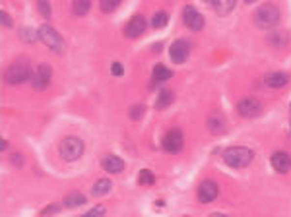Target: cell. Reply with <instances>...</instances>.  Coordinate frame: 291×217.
I'll use <instances>...</instances> for the list:
<instances>
[{"instance_id":"1","label":"cell","mask_w":291,"mask_h":217,"mask_svg":"<svg viewBox=\"0 0 291 217\" xmlns=\"http://www.w3.org/2000/svg\"><path fill=\"white\" fill-rule=\"evenodd\" d=\"M252 20H254V25L260 29H274L280 22V10L274 4H262L254 12Z\"/></svg>"},{"instance_id":"2","label":"cell","mask_w":291,"mask_h":217,"mask_svg":"<svg viewBox=\"0 0 291 217\" xmlns=\"http://www.w3.org/2000/svg\"><path fill=\"white\" fill-rule=\"evenodd\" d=\"M254 159V153L250 148H242V146H235V148H229L223 152V161L227 163L229 167H235V169H242V167H248Z\"/></svg>"},{"instance_id":"3","label":"cell","mask_w":291,"mask_h":217,"mask_svg":"<svg viewBox=\"0 0 291 217\" xmlns=\"http://www.w3.org/2000/svg\"><path fill=\"white\" fill-rule=\"evenodd\" d=\"M37 33H39V39L43 41V45L50 49L52 53L56 54H62L64 53V49H66V45H64V39H62V35L54 29V27H50V25H41L39 29H37Z\"/></svg>"},{"instance_id":"4","label":"cell","mask_w":291,"mask_h":217,"mask_svg":"<svg viewBox=\"0 0 291 217\" xmlns=\"http://www.w3.org/2000/svg\"><path fill=\"white\" fill-rule=\"evenodd\" d=\"M58 152H60L64 161H78L84 155V142L76 136H68L60 142Z\"/></svg>"},{"instance_id":"5","label":"cell","mask_w":291,"mask_h":217,"mask_svg":"<svg viewBox=\"0 0 291 217\" xmlns=\"http://www.w3.org/2000/svg\"><path fill=\"white\" fill-rule=\"evenodd\" d=\"M33 74H31V66H29V62H25V60H18V62H14L8 70H6V82L10 84V86H18V84H24L25 80H29Z\"/></svg>"},{"instance_id":"6","label":"cell","mask_w":291,"mask_h":217,"mask_svg":"<svg viewBox=\"0 0 291 217\" xmlns=\"http://www.w3.org/2000/svg\"><path fill=\"white\" fill-rule=\"evenodd\" d=\"M189 54H191V43H189L187 39H177V41L171 43V47H169V56H171V60H173L175 64L187 62Z\"/></svg>"},{"instance_id":"7","label":"cell","mask_w":291,"mask_h":217,"mask_svg":"<svg viewBox=\"0 0 291 217\" xmlns=\"http://www.w3.org/2000/svg\"><path fill=\"white\" fill-rule=\"evenodd\" d=\"M260 110H262V105L256 97H244L237 103V112L242 118H254L260 114Z\"/></svg>"},{"instance_id":"8","label":"cell","mask_w":291,"mask_h":217,"mask_svg":"<svg viewBox=\"0 0 291 217\" xmlns=\"http://www.w3.org/2000/svg\"><path fill=\"white\" fill-rule=\"evenodd\" d=\"M50 76H52V70L48 64H39L35 70H33V76H31V86L35 89H45L48 84H50Z\"/></svg>"},{"instance_id":"9","label":"cell","mask_w":291,"mask_h":217,"mask_svg":"<svg viewBox=\"0 0 291 217\" xmlns=\"http://www.w3.org/2000/svg\"><path fill=\"white\" fill-rule=\"evenodd\" d=\"M183 144H185V140H183V134H181V130H169L165 136H163V150L167 152V153H179L181 150H183Z\"/></svg>"},{"instance_id":"10","label":"cell","mask_w":291,"mask_h":217,"mask_svg":"<svg viewBox=\"0 0 291 217\" xmlns=\"http://www.w3.org/2000/svg\"><path fill=\"white\" fill-rule=\"evenodd\" d=\"M183 22L193 31H200L204 27V16L194 6H185V10H183Z\"/></svg>"},{"instance_id":"11","label":"cell","mask_w":291,"mask_h":217,"mask_svg":"<svg viewBox=\"0 0 291 217\" xmlns=\"http://www.w3.org/2000/svg\"><path fill=\"white\" fill-rule=\"evenodd\" d=\"M218 194H219V188H218V184L214 180H202L200 182V186H198V200L202 204L214 202L218 198Z\"/></svg>"},{"instance_id":"12","label":"cell","mask_w":291,"mask_h":217,"mask_svg":"<svg viewBox=\"0 0 291 217\" xmlns=\"http://www.w3.org/2000/svg\"><path fill=\"white\" fill-rule=\"evenodd\" d=\"M146 31V20L144 16H134L126 25H124V35L128 37V39H136V37H140L142 33Z\"/></svg>"},{"instance_id":"13","label":"cell","mask_w":291,"mask_h":217,"mask_svg":"<svg viewBox=\"0 0 291 217\" xmlns=\"http://www.w3.org/2000/svg\"><path fill=\"white\" fill-rule=\"evenodd\" d=\"M288 82H290V74H286V72H268L264 76V84L270 89H280V87L288 86Z\"/></svg>"},{"instance_id":"14","label":"cell","mask_w":291,"mask_h":217,"mask_svg":"<svg viewBox=\"0 0 291 217\" xmlns=\"http://www.w3.org/2000/svg\"><path fill=\"white\" fill-rule=\"evenodd\" d=\"M101 167H103L107 173L119 174V173L124 171V161H122L121 157L113 155V153H107V155H103V159H101Z\"/></svg>"},{"instance_id":"15","label":"cell","mask_w":291,"mask_h":217,"mask_svg":"<svg viewBox=\"0 0 291 217\" xmlns=\"http://www.w3.org/2000/svg\"><path fill=\"white\" fill-rule=\"evenodd\" d=\"M208 130L212 132V134H223L225 132V126H227V122H225V116L221 114V112H212L210 116H208Z\"/></svg>"},{"instance_id":"16","label":"cell","mask_w":291,"mask_h":217,"mask_svg":"<svg viewBox=\"0 0 291 217\" xmlns=\"http://www.w3.org/2000/svg\"><path fill=\"white\" fill-rule=\"evenodd\" d=\"M270 163H272V167H274L278 173H282V174H286L291 169V157L286 152H276V153L272 155Z\"/></svg>"},{"instance_id":"17","label":"cell","mask_w":291,"mask_h":217,"mask_svg":"<svg viewBox=\"0 0 291 217\" xmlns=\"http://www.w3.org/2000/svg\"><path fill=\"white\" fill-rule=\"evenodd\" d=\"M171 76H173V72H171L167 66H163V64H155V68H153V86H155V84H163V82H167Z\"/></svg>"},{"instance_id":"18","label":"cell","mask_w":291,"mask_h":217,"mask_svg":"<svg viewBox=\"0 0 291 217\" xmlns=\"http://www.w3.org/2000/svg\"><path fill=\"white\" fill-rule=\"evenodd\" d=\"M66 208H78V206H84L86 204V196L80 194V192H68L64 196V202H62Z\"/></svg>"},{"instance_id":"19","label":"cell","mask_w":291,"mask_h":217,"mask_svg":"<svg viewBox=\"0 0 291 217\" xmlns=\"http://www.w3.org/2000/svg\"><path fill=\"white\" fill-rule=\"evenodd\" d=\"M111 186H113V182L109 178H99L94 184V188H92V194L94 196H105V194L111 192Z\"/></svg>"},{"instance_id":"20","label":"cell","mask_w":291,"mask_h":217,"mask_svg":"<svg viewBox=\"0 0 291 217\" xmlns=\"http://www.w3.org/2000/svg\"><path fill=\"white\" fill-rule=\"evenodd\" d=\"M212 6L219 16H225L235 8V0H214Z\"/></svg>"},{"instance_id":"21","label":"cell","mask_w":291,"mask_h":217,"mask_svg":"<svg viewBox=\"0 0 291 217\" xmlns=\"http://www.w3.org/2000/svg\"><path fill=\"white\" fill-rule=\"evenodd\" d=\"M92 8V2L90 0H76L72 2V14L74 16H86Z\"/></svg>"},{"instance_id":"22","label":"cell","mask_w":291,"mask_h":217,"mask_svg":"<svg viewBox=\"0 0 291 217\" xmlns=\"http://www.w3.org/2000/svg\"><path fill=\"white\" fill-rule=\"evenodd\" d=\"M288 33L286 31H274V33H270V37H268V43L270 45H274V47H286V43H288Z\"/></svg>"},{"instance_id":"23","label":"cell","mask_w":291,"mask_h":217,"mask_svg":"<svg viewBox=\"0 0 291 217\" xmlns=\"http://www.w3.org/2000/svg\"><path fill=\"white\" fill-rule=\"evenodd\" d=\"M171 103H173V93H171V91H167V89L159 91L157 101H155V108H165V107H169Z\"/></svg>"},{"instance_id":"24","label":"cell","mask_w":291,"mask_h":217,"mask_svg":"<svg viewBox=\"0 0 291 217\" xmlns=\"http://www.w3.org/2000/svg\"><path fill=\"white\" fill-rule=\"evenodd\" d=\"M167 22H169V14H167V12H157V14L151 18V27L161 29V27L167 25Z\"/></svg>"},{"instance_id":"25","label":"cell","mask_w":291,"mask_h":217,"mask_svg":"<svg viewBox=\"0 0 291 217\" xmlns=\"http://www.w3.org/2000/svg\"><path fill=\"white\" fill-rule=\"evenodd\" d=\"M20 39L24 43H35L39 39V33H35L31 27H24V29H20Z\"/></svg>"},{"instance_id":"26","label":"cell","mask_w":291,"mask_h":217,"mask_svg":"<svg viewBox=\"0 0 291 217\" xmlns=\"http://www.w3.org/2000/svg\"><path fill=\"white\" fill-rule=\"evenodd\" d=\"M153 180H155V176H153V173L149 171V169H142L140 171V178H138V182L140 184H153Z\"/></svg>"},{"instance_id":"27","label":"cell","mask_w":291,"mask_h":217,"mask_svg":"<svg viewBox=\"0 0 291 217\" xmlns=\"http://www.w3.org/2000/svg\"><path fill=\"white\" fill-rule=\"evenodd\" d=\"M121 6V0H103L101 2V10L103 12H113V10H117Z\"/></svg>"},{"instance_id":"28","label":"cell","mask_w":291,"mask_h":217,"mask_svg":"<svg viewBox=\"0 0 291 217\" xmlns=\"http://www.w3.org/2000/svg\"><path fill=\"white\" fill-rule=\"evenodd\" d=\"M142 114H144V105H134L130 108V118L138 120V118H142Z\"/></svg>"},{"instance_id":"29","label":"cell","mask_w":291,"mask_h":217,"mask_svg":"<svg viewBox=\"0 0 291 217\" xmlns=\"http://www.w3.org/2000/svg\"><path fill=\"white\" fill-rule=\"evenodd\" d=\"M103 214H105V208H103V206H97V208L90 210L88 214H84V216H80V217H101Z\"/></svg>"},{"instance_id":"30","label":"cell","mask_w":291,"mask_h":217,"mask_svg":"<svg viewBox=\"0 0 291 217\" xmlns=\"http://www.w3.org/2000/svg\"><path fill=\"white\" fill-rule=\"evenodd\" d=\"M111 74H113V76H122V74H124L122 64H121V62H113V64H111Z\"/></svg>"},{"instance_id":"31","label":"cell","mask_w":291,"mask_h":217,"mask_svg":"<svg viewBox=\"0 0 291 217\" xmlns=\"http://www.w3.org/2000/svg\"><path fill=\"white\" fill-rule=\"evenodd\" d=\"M0 20H2V25L4 27H12V18H10V14L8 12H0Z\"/></svg>"},{"instance_id":"32","label":"cell","mask_w":291,"mask_h":217,"mask_svg":"<svg viewBox=\"0 0 291 217\" xmlns=\"http://www.w3.org/2000/svg\"><path fill=\"white\" fill-rule=\"evenodd\" d=\"M37 8H39V12H41L45 18H50V6H48V2H39Z\"/></svg>"},{"instance_id":"33","label":"cell","mask_w":291,"mask_h":217,"mask_svg":"<svg viewBox=\"0 0 291 217\" xmlns=\"http://www.w3.org/2000/svg\"><path fill=\"white\" fill-rule=\"evenodd\" d=\"M58 210H60V208H58V204H52L50 208H47V210L43 212V216H48V214H52V212H58Z\"/></svg>"},{"instance_id":"34","label":"cell","mask_w":291,"mask_h":217,"mask_svg":"<svg viewBox=\"0 0 291 217\" xmlns=\"http://www.w3.org/2000/svg\"><path fill=\"white\" fill-rule=\"evenodd\" d=\"M208 217H229V216H225V214H212V216Z\"/></svg>"}]
</instances>
